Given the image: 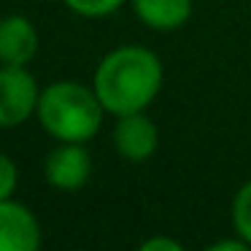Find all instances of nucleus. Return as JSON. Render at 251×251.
<instances>
[{"label": "nucleus", "instance_id": "nucleus-1", "mask_svg": "<svg viewBox=\"0 0 251 251\" xmlns=\"http://www.w3.org/2000/svg\"><path fill=\"white\" fill-rule=\"evenodd\" d=\"M162 89V62L146 46H119L100 60L95 92L108 114H138Z\"/></svg>", "mask_w": 251, "mask_h": 251}, {"label": "nucleus", "instance_id": "nucleus-2", "mask_svg": "<svg viewBox=\"0 0 251 251\" xmlns=\"http://www.w3.org/2000/svg\"><path fill=\"white\" fill-rule=\"evenodd\" d=\"M103 103L98 92L76 81H57L41 92L38 119L51 138L62 143H84L100 130Z\"/></svg>", "mask_w": 251, "mask_h": 251}, {"label": "nucleus", "instance_id": "nucleus-3", "mask_svg": "<svg viewBox=\"0 0 251 251\" xmlns=\"http://www.w3.org/2000/svg\"><path fill=\"white\" fill-rule=\"evenodd\" d=\"M38 84L25 68H0V127H19L38 111Z\"/></svg>", "mask_w": 251, "mask_h": 251}, {"label": "nucleus", "instance_id": "nucleus-4", "mask_svg": "<svg viewBox=\"0 0 251 251\" xmlns=\"http://www.w3.org/2000/svg\"><path fill=\"white\" fill-rule=\"evenodd\" d=\"M92 173V159L81 143H62L46 157L44 176L54 189L60 192H76L89 181Z\"/></svg>", "mask_w": 251, "mask_h": 251}, {"label": "nucleus", "instance_id": "nucleus-5", "mask_svg": "<svg viewBox=\"0 0 251 251\" xmlns=\"http://www.w3.org/2000/svg\"><path fill=\"white\" fill-rule=\"evenodd\" d=\"M41 246L38 219L22 202L0 200V251H35Z\"/></svg>", "mask_w": 251, "mask_h": 251}, {"label": "nucleus", "instance_id": "nucleus-6", "mask_svg": "<svg viewBox=\"0 0 251 251\" xmlns=\"http://www.w3.org/2000/svg\"><path fill=\"white\" fill-rule=\"evenodd\" d=\"M157 143H159L157 125H154L143 111L119 116L116 130H114V146L125 159H130V162H143V159H149L157 151Z\"/></svg>", "mask_w": 251, "mask_h": 251}, {"label": "nucleus", "instance_id": "nucleus-7", "mask_svg": "<svg viewBox=\"0 0 251 251\" xmlns=\"http://www.w3.org/2000/svg\"><path fill=\"white\" fill-rule=\"evenodd\" d=\"M38 51V33L22 14L0 19V65L25 68Z\"/></svg>", "mask_w": 251, "mask_h": 251}, {"label": "nucleus", "instance_id": "nucleus-8", "mask_svg": "<svg viewBox=\"0 0 251 251\" xmlns=\"http://www.w3.org/2000/svg\"><path fill=\"white\" fill-rule=\"evenodd\" d=\"M132 8L154 30H176L192 17V0H132Z\"/></svg>", "mask_w": 251, "mask_h": 251}, {"label": "nucleus", "instance_id": "nucleus-9", "mask_svg": "<svg viewBox=\"0 0 251 251\" xmlns=\"http://www.w3.org/2000/svg\"><path fill=\"white\" fill-rule=\"evenodd\" d=\"M232 222H235V232L251 246V181L243 184L235 195L232 202Z\"/></svg>", "mask_w": 251, "mask_h": 251}, {"label": "nucleus", "instance_id": "nucleus-10", "mask_svg": "<svg viewBox=\"0 0 251 251\" xmlns=\"http://www.w3.org/2000/svg\"><path fill=\"white\" fill-rule=\"evenodd\" d=\"M125 0H65V6L81 17H108Z\"/></svg>", "mask_w": 251, "mask_h": 251}, {"label": "nucleus", "instance_id": "nucleus-11", "mask_svg": "<svg viewBox=\"0 0 251 251\" xmlns=\"http://www.w3.org/2000/svg\"><path fill=\"white\" fill-rule=\"evenodd\" d=\"M17 181H19V173H17V165L0 154V200H8L17 189Z\"/></svg>", "mask_w": 251, "mask_h": 251}, {"label": "nucleus", "instance_id": "nucleus-12", "mask_svg": "<svg viewBox=\"0 0 251 251\" xmlns=\"http://www.w3.org/2000/svg\"><path fill=\"white\" fill-rule=\"evenodd\" d=\"M143 251H181V243L178 240H170V238H151V240H146V243L141 246Z\"/></svg>", "mask_w": 251, "mask_h": 251}, {"label": "nucleus", "instance_id": "nucleus-13", "mask_svg": "<svg viewBox=\"0 0 251 251\" xmlns=\"http://www.w3.org/2000/svg\"><path fill=\"white\" fill-rule=\"evenodd\" d=\"M246 246L249 243H246L243 238H238V240H219V243L211 246V251H243Z\"/></svg>", "mask_w": 251, "mask_h": 251}]
</instances>
